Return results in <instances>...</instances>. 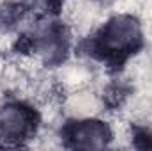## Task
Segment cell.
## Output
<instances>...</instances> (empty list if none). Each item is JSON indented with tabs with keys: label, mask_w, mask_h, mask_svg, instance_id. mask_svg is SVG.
<instances>
[{
	"label": "cell",
	"mask_w": 152,
	"mask_h": 151,
	"mask_svg": "<svg viewBox=\"0 0 152 151\" xmlns=\"http://www.w3.org/2000/svg\"><path fill=\"white\" fill-rule=\"evenodd\" d=\"M32 128V115L21 105H5L0 109V137L5 141L23 139Z\"/></svg>",
	"instance_id": "cell-2"
},
{
	"label": "cell",
	"mask_w": 152,
	"mask_h": 151,
	"mask_svg": "<svg viewBox=\"0 0 152 151\" xmlns=\"http://www.w3.org/2000/svg\"><path fill=\"white\" fill-rule=\"evenodd\" d=\"M99 101L94 94H87V93H75L67 103V109L78 117H90L92 114L97 110Z\"/></svg>",
	"instance_id": "cell-4"
},
{
	"label": "cell",
	"mask_w": 152,
	"mask_h": 151,
	"mask_svg": "<svg viewBox=\"0 0 152 151\" xmlns=\"http://www.w3.org/2000/svg\"><path fill=\"white\" fill-rule=\"evenodd\" d=\"M103 48L108 53L133 52L140 43V27L129 16H117L103 30Z\"/></svg>",
	"instance_id": "cell-1"
},
{
	"label": "cell",
	"mask_w": 152,
	"mask_h": 151,
	"mask_svg": "<svg viewBox=\"0 0 152 151\" xmlns=\"http://www.w3.org/2000/svg\"><path fill=\"white\" fill-rule=\"evenodd\" d=\"M69 139L73 141V146L76 148H104L110 139V130L101 121H94L87 117L78 121L73 126Z\"/></svg>",
	"instance_id": "cell-3"
}]
</instances>
